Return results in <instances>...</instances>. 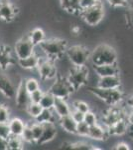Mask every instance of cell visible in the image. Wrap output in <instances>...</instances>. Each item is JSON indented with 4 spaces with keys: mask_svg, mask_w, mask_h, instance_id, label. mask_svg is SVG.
I'll list each match as a JSON object with an SVG mask.
<instances>
[{
    "mask_svg": "<svg viewBox=\"0 0 133 150\" xmlns=\"http://www.w3.org/2000/svg\"><path fill=\"white\" fill-rule=\"evenodd\" d=\"M56 119V114L53 109H44L43 108L42 112L40 113V115L36 118V121L39 123H47V122H55Z\"/></svg>",
    "mask_w": 133,
    "mask_h": 150,
    "instance_id": "24",
    "label": "cell"
},
{
    "mask_svg": "<svg viewBox=\"0 0 133 150\" xmlns=\"http://www.w3.org/2000/svg\"><path fill=\"white\" fill-rule=\"evenodd\" d=\"M89 69L86 65L84 66H72L68 70L67 80L71 84L72 89L76 91H79L84 86H86L88 82Z\"/></svg>",
    "mask_w": 133,
    "mask_h": 150,
    "instance_id": "5",
    "label": "cell"
},
{
    "mask_svg": "<svg viewBox=\"0 0 133 150\" xmlns=\"http://www.w3.org/2000/svg\"><path fill=\"white\" fill-rule=\"evenodd\" d=\"M104 14V5H103L101 0H98L93 5L84 8L79 12V15L81 16V18L83 19L86 25L94 27V26H97L103 20Z\"/></svg>",
    "mask_w": 133,
    "mask_h": 150,
    "instance_id": "4",
    "label": "cell"
},
{
    "mask_svg": "<svg viewBox=\"0 0 133 150\" xmlns=\"http://www.w3.org/2000/svg\"><path fill=\"white\" fill-rule=\"evenodd\" d=\"M21 138L23 139V141L25 142V143L36 144L35 138H34L32 130H31L30 123H26V126H25V128H24L22 134H21Z\"/></svg>",
    "mask_w": 133,
    "mask_h": 150,
    "instance_id": "28",
    "label": "cell"
},
{
    "mask_svg": "<svg viewBox=\"0 0 133 150\" xmlns=\"http://www.w3.org/2000/svg\"><path fill=\"white\" fill-rule=\"evenodd\" d=\"M17 86L9 76L0 74V93L6 99H14Z\"/></svg>",
    "mask_w": 133,
    "mask_h": 150,
    "instance_id": "13",
    "label": "cell"
},
{
    "mask_svg": "<svg viewBox=\"0 0 133 150\" xmlns=\"http://www.w3.org/2000/svg\"><path fill=\"white\" fill-rule=\"evenodd\" d=\"M35 49L36 46L30 40L28 34L21 36L14 45V53L17 59H22V58L30 56L33 53H35Z\"/></svg>",
    "mask_w": 133,
    "mask_h": 150,
    "instance_id": "9",
    "label": "cell"
},
{
    "mask_svg": "<svg viewBox=\"0 0 133 150\" xmlns=\"http://www.w3.org/2000/svg\"><path fill=\"white\" fill-rule=\"evenodd\" d=\"M72 109L81 111V112H83V113H86L88 111L91 110V104L86 102V101H84V100H76L72 102Z\"/></svg>",
    "mask_w": 133,
    "mask_h": 150,
    "instance_id": "30",
    "label": "cell"
},
{
    "mask_svg": "<svg viewBox=\"0 0 133 150\" xmlns=\"http://www.w3.org/2000/svg\"><path fill=\"white\" fill-rule=\"evenodd\" d=\"M26 112L27 114L30 116L33 119H36L38 116L40 115V113L42 112L43 107L41 106L40 103H34V102H30L26 107Z\"/></svg>",
    "mask_w": 133,
    "mask_h": 150,
    "instance_id": "27",
    "label": "cell"
},
{
    "mask_svg": "<svg viewBox=\"0 0 133 150\" xmlns=\"http://www.w3.org/2000/svg\"><path fill=\"white\" fill-rule=\"evenodd\" d=\"M88 138L95 140V141H103V140H107L108 138H110V135L107 128L98 122L97 124L89 127Z\"/></svg>",
    "mask_w": 133,
    "mask_h": 150,
    "instance_id": "15",
    "label": "cell"
},
{
    "mask_svg": "<svg viewBox=\"0 0 133 150\" xmlns=\"http://www.w3.org/2000/svg\"><path fill=\"white\" fill-rule=\"evenodd\" d=\"M98 0H81V10L84 8H86V7H89L91 5H93L94 3H96Z\"/></svg>",
    "mask_w": 133,
    "mask_h": 150,
    "instance_id": "44",
    "label": "cell"
},
{
    "mask_svg": "<svg viewBox=\"0 0 133 150\" xmlns=\"http://www.w3.org/2000/svg\"><path fill=\"white\" fill-rule=\"evenodd\" d=\"M84 121L88 125L89 127L93 126V125H95L97 124L98 122V118H97V115L95 114V112L93 110H89L86 113H84Z\"/></svg>",
    "mask_w": 133,
    "mask_h": 150,
    "instance_id": "31",
    "label": "cell"
},
{
    "mask_svg": "<svg viewBox=\"0 0 133 150\" xmlns=\"http://www.w3.org/2000/svg\"><path fill=\"white\" fill-rule=\"evenodd\" d=\"M39 61H40V56L36 52L26 58L17 59V63H18L19 66L24 70L37 69L38 65H39Z\"/></svg>",
    "mask_w": 133,
    "mask_h": 150,
    "instance_id": "19",
    "label": "cell"
},
{
    "mask_svg": "<svg viewBox=\"0 0 133 150\" xmlns=\"http://www.w3.org/2000/svg\"><path fill=\"white\" fill-rule=\"evenodd\" d=\"M16 64L12 49L7 45H0V70L7 71L11 66Z\"/></svg>",
    "mask_w": 133,
    "mask_h": 150,
    "instance_id": "11",
    "label": "cell"
},
{
    "mask_svg": "<svg viewBox=\"0 0 133 150\" xmlns=\"http://www.w3.org/2000/svg\"><path fill=\"white\" fill-rule=\"evenodd\" d=\"M24 84H25V87L29 93H32L34 91H36L39 88H41L40 82L36 78H33V77H30V78L24 80Z\"/></svg>",
    "mask_w": 133,
    "mask_h": 150,
    "instance_id": "29",
    "label": "cell"
},
{
    "mask_svg": "<svg viewBox=\"0 0 133 150\" xmlns=\"http://www.w3.org/2000/svg\"><path fill=\"white\" fill-rule=\"evenodd\" d=\"M58 134L57 127H56L55 122H47L43 123V133L40 139L36 142L37 145H45L50 143L56 138Z\"/></svg>",
    "mask_w": 133,
    "mask_h": 150,
    "instance_id": "14",
    "label": "cell"
},
{
    "mask_svg": "<svg viewBox=\"0 0 133 150\" xmlns=\"http://www.w3.org/2000/svg\"><path fill=\"white\" fill-rule=\"evenodd\" d=\"M91 50L84 45H72L67 48L66 56L72 66H84L88 62Z\"/></svg>",
    "mask_w": 133,
    "mask_h": 150,
    "instance_id": "6",
    "label": "cell"
},
{
    "mask_svg": "<svg viewBox=\"0 0 133 150\" xmlns=\"http://www.w3.org/2000/svg\"><path fill=\"white\" fill-rule=\"evenodd\" d=\"M10 120V111L5 104L0 103V123H8Z\"/></svg>",
    "mask_w": 133,
    "mask_h": 150,
    "instance_id": "33",
    "label": "cell"
},
{
    "mask_svg": "<svg viewBox=\"0 0 133 150\" xmlns=\"http://www.w3.org/2000/svg\"><path fill=\"white\" fill-rule=\"evenodd\" d=\"M126 20H127L128 26L133 29V3L129 6V8H128V10H127Z\"/></svg>",
    "mask_w": 133,
    "mask_h": 150,
    "instance_id": "41",
    "label": "cell"
},
{
    "mask_svg": "<svg viewBox=\"0 0 133 150\" xmlns=\"http://www.w3.org/2000/svg\"><path fill=\"white\" fill-rule=\"evenodd\" d=\"M11 135L10 130H9L8 123H0V137L3 138H8Z\"/></svg>",
    "mask_w": 133,
    "mask_h": 150,
    "instance_id": "39",
    "label": "cell"
},
{
    "mask_svg": "<svg viewBox=\"0 0 133 150\" xmlns=\"http://www.w3.org/2000/svg\"><path fill=\"white\" fill-rule=\"evenodd\" d=\"M88 130H89V126L86 124V122L84 121L79 122L78 124H77L76 135H78V136H81V137H88Z\"/></svg>",
    "mask_w": 133,
    "mask_h": 150,
    "instance_id": "34",
    "label": "cell"
},
{
    "mask_svg": "<svg viewBox=\"0 0 133 150\" xmlns=\"http://www.w3.org/2000/svg\"><path fill=\"white\" fill-rule=\"evenodd\" d=\"M44 91L45 90H43L42 88H39L38 90L30 93V102L40 103L41 99H42V97H43V94H44Z\"/></svg>",
    "mask_w": 133,
    "mask_h": 150,
    "instance_id": "36",
    "label": "cell"
},
{
    "mask_svg": "<svg viewBox=\"0 0 133 150\" xmlns=\"http://www.w3.org/2000/svg\"><path fill=\"white\" fill-rule=\"evenodd\" d=\"M30 40L36 47L39 46L41 43L46 39V33L41 27H35L27 33Z\"/></svg>",
    "mask_w": 133,
    "mask_h": 150,
    "instance_id": "23",
    "label": "cell"
},
{
    "mask_svg": "<svg viewBox=\"0 0 133 150\" xmlns=\"http://www.w3.org/2000/svg\"><path fill=\"white\" fill-rule=\"evenodd\" d=\"M7 142H8V150H21L24 148V143H25L21 136H16V135H10L7 138Z\"/></svg>",
    "mask_w": 133,
    "mask_h": 150,
    "instance_id": "25",
    "label": "cell"
},
{
    "mask_svg": "<svg viewBox=\"0 0 133 150\" xmlns=\"http://www.w3.org/2000/svg\"><path fill=\"white\" fill-rule=\"evenodd\" d=\"M71 4V13L72 14H79L81 11V0H70Z\"/></svg>",
    "mask_w": 133,
    "mask_h": 150,
    "instance_id": "38",
    "label": "cell"
},
{
    "mask_svg": "<svg viewBox=\"0 0 133 150\" xmlns=\"http://www.w3.org/2000/svg\"><path fill=\"white\" fill-rule=\"evenodd\" d=\"M125 118H126L128 124L133 126V110L132 109L130 111H128V113L126 114V116H125Z\"/></svg>",
    "mask_w": 133,
    "mask_h": 150,
    "instance_id": "46",
    "label": "cell"
},
{
    "mask_svg": "<svg viewBox=\"0 0 133 150\" xmlns=\"http://www.w3.org/2000/svg\"><path fill=\"white\" fill-rule=\"evenodd\" d=\"M55 101H56L55 96L50 91L45 90L44 94H43V97L40 101V104L44 109H53Z\"/></svg>",
    "mask_w": 133,
    "mask_h": 150,
    "instance_id": "26",
    "label": "cell"
},
{
    "mask_svg": "<svg viewBox=\"0 0 133 150\" xmlns=\"http://www.w3.org/2000/svg\"><path fill=\"white\" fill-rule=\"evenodd\" d=\"M40 56L39 65L37 67L39 77L42 81L47 82L49 80H53L57 77V66H56V61L48 58L46 55Z\"/></svg>",
    "mask_w": 133,
    "mask_h": 150,
    "instance_id": "8",
    "label": "cell"
},
{
    "mask_svg": "<svg viewBox=\"0 0 133 150\" xmlns=\"http://www.w3.org/2000/svg\"><path fill=\"white\" fill-rule=\"evenodd\" d=\"M71 116H72V118H74V120H75V121H76L77 123H79V122H81V121H84V113L81 112V111H79V110L72 109V108Z\"/></svg>",
    "mask_w": 133,
    "mask_h": 150,
    "instance_id": "40",
    "label": "cell"
},
{
    "mask_svg": "<svg viewBox=\"0 0 133 150\" xmlns=\"http://www.w3.org/2000/svg\"><path fill=\"white\" fill-rule=\"evenodd\" d=\"M110 6L113 8H125L128 7V0H106Z\"/></svg>",
    "mask_w": 133,
    "mask_h": 150,
    "instance_id": "37",
    "label": "cell"
},
{
    "mask_svg": "<svg viewBox=\"0 0 133 150\" xmlns=\"http://www.w3.org/2000/svg\"><path fill=\"white\" fill-rule=\"evenodd\" d=\"M93 145L88 143L86 141H77L74 143H71L70 145V149H81V150H89L93 148Z\"/></svg>",
    "mask_w": 133,
    "mask_h": 150,
    "instance_id": "35",
    "label": "cell"
},
{
    "mask_svg": "<svg viewBox=\"0 0 133 150\" xmlns=\"http://www.w3.org/2000/svg\"><path fill=\"white\" fill-rule=\"evenodd\" d=\"M58 122H59L60 126L65 132L70 133V134H76L77 133V124L78 123L75 121L71 115L58 118Z\"/></svg>",
    "mask_w": 133,
    "mask_h": 150,
    "instance_id": "21",
    "label": "cell"
},
{
    "mask_svg": "<svg viewBox=\"0 0 133 150\" xmlns=\"http://www.w3.org/2000/svg\"><path fill=\"white\" fill-rule=\"evenodd\" d=\"M129 128L126 118H121L115 123L113 126L108 128V132H109L110 136H122V135L126 134L127 130Z\"/></svg>",
    "mask_w": 133,
    "mask_h": 150,
    "instance_id": "20",
    "label": "cell"
},
{
    "mask_svg": "<svg viewBox=\"0 0 133 150\" xmlns=\"http://www.w3.org/2000/svg\"><path fill=\"white\" fill-rule=\"evenodd\" d=\"M93 72L98 77L111 76V75H118L120 72L119 66L117 64H100L93 65Z\"/></svg>",
    "mask_w": 133,
    "mask_h": 150,
    "instance_id": "17",
    "label": "cell"
},
{
    "mask_svg": "<svg viewBox=\"0 0 133 150\" xmlns=\"http://www.w3.org/2000/svg\"><path fill=\"white\" fill-rule=\"evenodd\" d=\"M88 91L91 93L95 98L100 99L106 105L110 107L118 106L124 99V93L121 88L116 89H103L97 86H89Z\"/></svg>",
    "mask_w": 133,
    "mask_h": 150,
    "instance_id": "3",
    "label": "cell"
},
{
    "mask_svg": "<svg viewBox=\"0 0 133 150\" xmlns=\"http://www.w3.org/2000/svg\"><path fill=\"white\" fill-rule=\"evenodd\" d=\"M60 5H61L63 10L71 13V4H70V0H60Z\"/></svg>",
    "mask_w": 133,
    "mask_h": 150,
    "instance_id": "42",
    "label": "cell"
},
{
    "mask_svg": "<svg viewBox=\"0 0 133 150\" xmlns=\"http://www.w3.org/2000/svg\"><path fill=\"white\" fill-rule=\"evenodd\" d=\"M53 110H54L55 114L58 118H61L67 115H71L72 106L70 105L68 100H66V99L56 98Z\"/></svg>",
    "mask_w": 133,
    "mask_h": 150,
    "instance_id": "18",
    "label": "cell"
},
{
    "mask_svg": "<svg viewBox=\"0 0 133 150\" xmlns=\"http://www.w3.org/2000/svg\"><path fill=\"white\" fill-rule=\"evenodd\" d=\"M114 149H116V150H129L130 145L128 143H126V142L121 141V142H118V143H116Z\"/></svg>",
    "mask_w": 133,
    "mask_h": 150,
    "instance_id": "43",
    "label": "cell"
},
{
    "mask_svg": "<svg viewBox=\"0 0 133 150\" xmlns=\"http://www.w3.org/2000/svg\"><path fill=\"white\" fill-rule=\"evenodd\" d=\"M9 130H10L11 135H16V136H21L24 128L26 126V122H24L21 118L13 117L10 118L8 121Z\"/></svg>",
    "mask_w": 133,
    "mask_h": 150,
    "instance_id": "22",
    "label": "cell"
},
{
    "mask_svg": "<svg viewBox=\"0 0 133 150\" xmlns=\"http://www.w3.org/2000/svg\"><path fill=\"white\" fill-rule=\"evenodd\" d=\"M15 104L19 109H26L27 105L30 103V93L27 91L24 84V80L21 79L17 85L16 94H15Z\"/></svg>",
    "mask_w": 133,
    "mask_h": 150,
    "instance_id": "12",
    "label": "cell"
},
{
    "mask_svg": "<svg viewBox=\"0 0 133 150\" xmlns=\"http://www.w3.org/2000/svg\"><path fill=\"white\" fill-rule=\"evenodd\" d=\"M30 126H31V130H32V133H33V136H34V138H35V141L37 142L38 140L40 139V137L42 136L43 124L36 121V122L30 123Z\"/></svg>",
    "mask_w": 133,
    "mask_h": 150,
    "instance_id": "32",
    "label": "cell"
},
{
    "mask_svg": "<svg viewBox=\"0 0 133 150\" xmlns=\"http://www.w3.org/2000/svg\"><path fill=\"white\" fill-rule=\"evenodd\" d=\"M44 54L50 59L59 60L66 55L68 46V41L63 38L52 37L46 38L42 43L38 46Z\"/></svg>",
    "mask_w": 133,
    "mask_h": 150,
    "instance_id": "1",
    "label": "cell"
},
{
    "mask_svg": "<svg viewBox=\"0 0 133 150\" xmlns=\"http://www.w3.org/2000/svg\"><path fill=\"white\" fill-rule=\"evenodd\" d=\"M122 80L118 75H111V76L98 77L95 86L103 89H116L121 88Z\"/></svg>",
    "mask_w": 133,
    "mask_h": 150,
    "instance_id": "16",
    "label": "cell"
},
{
    "mask_svg": "<svg viewBox=\"0 0 133 150\" xmlns=\"http://www.w3.org/2000/svg\"><path fill=\"white\" fill-rule=\"evenodd\" d=\"M117 52L114 48L106 43H101L93 48L89 60L93 65L117 64Z\"/></svg>",
    "mask_w": 133,
    "mask_h": 150,
    "instance_id": "2",
    "label": "cell"
},
{
    "mask_svg": "<svg viewBox=\"0 0 133 150\" xmlns=\"http://www.w3.org/2000/svg\"><path fill=\"white\" fill-rule=\"evenodd\" d=\"M48 91H50L56 98L66 99V100H69L71 95L75 92L71 84L67 80V77H63L60 74L57 75L55 81L48 88Z\"/></svg>",
    "mask_w": 133,
    "mask_h": 150,
    "instance_id": "7",
    "label": "cell"
},
{
    "mask_svg": "<svg viewBox=\"0 0 133 150\" xmlns=\"http://www.w3.org/2000/svg\"><path fill=\"white\" fill-rule=\"evenodd\" d=\"M19 14V8L9 0H0V21L11 23Z\"/></svg>",
    "mask_w": 133,
    "mask_h": 150,
    "instance_id": "10",
    "label": "cell"
},
{
    "mask_svg": "<svg viewBox=\"0 0 133 150\" xmlns=\"http://www.w3.org/2000/svg\"><path fill=\"white\" fill-rule=\"evenodd\" d=\"M0 150H8V142H7V138L0 137Z\"/></svg>",
    "mask_w": 133,
    "mask_h": 150,
    "instance_id": "45",
    "label": "cell"
}]
</instances>
